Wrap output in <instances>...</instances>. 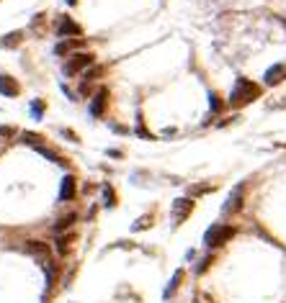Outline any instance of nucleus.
Masks as SVG:
<instances>
[{"label":"nucleus","instance_id":"8","mask_svg":"<svg viewBox=\"0 0 286 303\" xmlns=\"http://www.w3.org/2000/svg\"><path fill=\"white\" fill-rule=\"evenodd\" d=\"M106 103H109V90H98V93L93 95V100H90V113H93V118H101L103 111H106Z\"/></svg>","mask_w":286,"mask_h":303},{"label":"nucleus","instance_id":"1","mask_svg":"<svg viewBox=\"0 0 286 303\" xmlns=\"http://www.w3.org/2000/svg\"><path fill=\"white\" fill-rule=\"evenodd\" d=\"M263 95V87L258 82H253L248 77H237L235 85H232V93H230V108H245L248 103L258 100Z\"/></svg>","mask_w":286,"mask_h":303},{"label":"nucleus","instance_id":"16","mask_svg":"<svg viewBox=\"0 0 286 303\" xmlns=\"http://www.w3.org/2000/svg\"><path fill=\"white\" fill-rule=\"evenodd\" d=\"M180 280H183V270H175V275H173V280H170V285H168V291H165V296L175 293L178 285H180Z\"/></svg>","mask_w":286,"mask_h":303},{"label":"nucleus","instance_id":"23","mask_svg":"<svg viewBox=\"0 0 286 303\" xmlns=\"http://www.w3.org/2000/svg\"><path fill=\"white\" fill-rule=\"evenodd\" d=\"M13 134H16V131H13L10 126H0V136H13Z\"/></svg>","mask_w":286,"mask_h":303},{"label":"nucleus","instance_id":"10","mask_svg":"<svg viewBox=\"0 0 286 303\" xmlns=\"http://www.w3.org/2000/svg\"><path fill=\"white\" fill-rule=\"evenodd\" d=\"M286 80V65H274L271 70H266V85H279Z\"/></svg>","mask_w":286,"mask_h":303},{"label":"nucleus","instance_id":"18","mask_svg":"<svg viewBox=\"0 0 286 303\" xmlns=\"http://www.w3.org/2000/svg\"><path fill=\"white\" fill-rule=\"evenodd\" d=\"M36 152H39V154H44V157H47V159H52V162H62V157H59L57 152L47 149V147H44V144H39V147H36Z\"/></svg>","mask_w":286,"mask_h":303},{"label":"nucleus","instance_id":"20","mask_svg":"<svg viewBox=\"0 0 286 303\" xmlns=\"http://www.w3.org/2000/svg\"><path fill=\"white\" fill-rule=\"evenodd\" d=\"M209 105H212V111H214V113H219V111H222V100H219V95H217V93L209 95Z\"/></svg>","mask_w":286,"mask_h":303},{"label":"nucleus","instance_id":"22","mask_svg":"<svg viewBox=\"0 0 286 303\" xmlns=\"http://www.w3.org/2000/svg\"><path fill=\"white\" fill-rule=\"evenodd\" d=\"M31 111H34L36 116H41V111H44V103H41V100H36V103L31 105Z\"/></svg>","mask_w":286,"mask_h":303},{"label":"nucleus","instance_id":"24","mask_svg":"<svg viewBox=\"0 0 286 303\" xmlns=\"http://www.w3.org/2000/svg\"><path fill=\"white\" fill-rule=\"evenodd\" d=\"M75 3H78V0H67V5H75Z\"/></svg>","mask_w":286,"mask_h":303},{"label":"nucleus","instance_id":"15","mask_svg":"<svg viewBox=\"0 0 286 303\" xmlns=\"http://www.w3.org/2000/svg\"><path fill=\"white\" fill-rule=\"evenodd\" d=\"M75 219H78V216H75V214H67V216H62V219H59V221L54 224V229H57V234H62L65 229H70V226L75 224Z\"/></svg>","mask_w":286,"mask_h":303},{"label":"nucleus","instance_id":"19","mask_svg":"<svg viewBox=\"0 0 286 303\" xmlns=\"http://www.w3.org/2000/svg\"><path fill=\"white\" fill-rule=\"evenodd\" d=\"M214 185L212 183H204V185H196V188H191V195H204V193H212Z\"/></svg>","mask_w":286,"mask_h":303},{"label":"nucleus","instance_id":"14","mask_svg":"<svg viewBox=\"0 0 286 303\" xmlns=\"http://www.w3.org/2000/svg\"><path fill=\"white\" fill-rule=\"evenodd\" d=\"M54 241H57V252H59V254L65 257V254H67V249H70V241H72V234H57V239H54Z\"/></svg>","mask_w":286,"mask_h":303},{"label":"nucleus","instance_id":"5","mask_svg":"<svg viewBox=\"0 0 286 303\" xmlns=\"http://www.w3.org/2000/svg\"><path fill=\"white\" fill-rule=\"evenodd\" d=\"M193 211V201L188 198H175L173 201V216H175V224H183Z\"/></svg>","mask_w":286,"mask_h":303},{"label":"nucleus","instance_id":"4","mask_svg":"<svg viewBox=\"0 0 286 303\" xmlns=\"http://www.w3.org/2000/svg\"><path fill=\"white\" fill-rule=\"evenodd\" d=\"M26 252L28 254H34L39 262H44V265H49L52 260H49V247L44 244V241H39V239H28L26 241Z\"/></svg>","mask_w":286,"mask_h":303},{"label":"nucleus","instance_id":"6","mask_svg":"<svg viewBox=\"0 0 286 303\" xmlns=\"http://www.w3.org/2000/svg\"><path fill=\"white\" fill-rule=\"evenodd\" d=\"M83 34V28H80V23H75L72 18H62L57 23V36H62V39H67V36H80Z\"/></svg>","mask_w":286,"mask_h":303},{"label":"nucleus","instance_id":"13","mask_svg":"<svg viewBox=\"0 0 286 303\" xmlns=\"http://www.w3.org/2000/svg\"><path fill=\"white\" fill-rule=\"evenodd\" d=\"M75 47H83V39H78V41H75V39H62V41L54 47V52H57V54H67V52H72Z\"/></svg>","mask_w":286,"mask_h":303},{"label":"nucleus","instance_id":"12","mask_svg":"<svg viewBox=\"0 0 286 303\" xmlns=\"http://www.w3.org/2000/svg\"><path fill=\"white\" fill-rule=\"evenodd\" d=\"M21 41H23V31H13V34L0 39V49H13V47H18Z\"/></svg>","mask_w":286,"mask_h":303},{"label":"nucleus","instance_id":"7","mask_svg":"<svg viewBox=\"0 0 286 303\" xmlns=\"http://www.w3.org/2000/svg\"><path fill=\"white\" fill-rule=\"evenodd\" d=\"M0 93L5 98H18L21 85L16 82V77H10V75H0Z\"/></svg>","mask_w":286,"mask_h":303},{"label":"nucleus","instance_id":"2","mask_svg":"<svg viewBox=\"0 0 286 303\" xmlns=\"http://www.w3.org/2000/svg\"><path fill=\"white\" fill-rule=\"evenodd\" d=\"M232 236H235L232 226H227V224H214L212 229L204 234V244L206 247H222V244H227Z\"/></svg>","mask_w":286,"mask_h":303},{"label":"nucleus","instance_id":"11","mask_svg":"<svg viewBox=\"0 0 286 303\" xmlns=\"http://www.w3.org/2000/svg\"><path fill=\"white\" fill-rule=\"evenodd\" d=\"M240 208H243V185H237L232 190V195L227 198V203H224V214H235Z\"/></svg>","mask_w":286,"mask_h":303},{"label":"nucleus","instance_id":"9","mask_svg":"<svg viewBox=\"0 0 286 303\" xmlns=\"http://www.w3.org/2000/svg\"><path fill=\"white\" fill-rule=\"evenodd\" d=\"M75 193H78V185H75V177L72 175H65L62 177V185H59V201L67 203L75 198Z\"/></svg>","mask_w":286,"mask_h":303},{"label":"nucleus","instance_id":"3","mask_svg":"<svg viewBox=\"0 0 286 303\" xmlns=\"http://www.w3.org/2000/svg\"><path fill=\"white\" fill-rule=\"evenodd\" d=\"M93 62H96V57L90 54V52H75V54H70V57H67V62H65L62 72L67 75V77H72V75H78V72L88 70Z\"/></svg>","mask_w":286,"mask_h":303},{"label":"nucleus","instance_id":"21","mask_svg":"<svg viewBox=\"0 0 286 303\" xmlns=\"http://www.w3.org/2000/svg\"><path fill=\"white\" fill-rule=\"evenodd\" d=\"M147 224H152V219H147V216H144V219H140V224H134V229L140 231V229H144Z\"/></svg>","mask_w":286,"mask_h":303},{"label":"nucleus","instance_id":"17","mask_svg":"<svg viewBox=\"0 0 286 303\" xmlns=\"http://www.w3.org/2000/svg\"><path fill=\"white\" fill-rule=\"evenodd\" d=\"M103 203H106L109 208H114V206H116V193H114V188H111V185L103 188Z\"/></svg>","mask_w":286,"mask_h":303}]
</instances>
